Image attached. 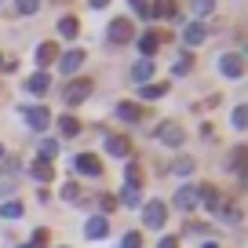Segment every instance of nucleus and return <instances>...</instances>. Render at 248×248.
<instances>
[{
	"label": "nucleus",
	"mask_w": 248,
	"mask_h": 248,
	"mask_svg": "<svg viewBox=\"0 0 248 248\" xmlns=\"http://www.w3.org/2000/svg\"><path fill=\"white\" fill-rule=\"evenodd\" d=\"M157 139H161L164 146H183L186 132H183V124H179V121H161V128H157Z\"/></svg>",
	"instance_id": "f257e3e1"
},
{
	"label": "nucleus",
	"mask_w": 248,
	"mask_h": 248,
	"mask_svg": "<svg viewBox=\"0 0 248 248\" xmlns=\"http://www.w3.org/2000/svg\"><path fill=\"white\" fill-rule=\"evenodd\" d=\"M18 113H22L26 124H30V128H37V132H44L47 124H51V113H47V106H18Z\"/></svg>",
	"instance_id": "f03ea898"
},
{
	"label": "nucleus",
	"mask_w": 248,
	"mask_h": 248,
	"mask_svg": "<svg viewBox=\"0 0 248 248\" xmlns=\"http://www.w3.org/2000/svg\"><path fill=\"white\" fill-rule=\"evenodd\" d=\"M88 95H92V80H70L66 92H62V99H66V106H80Z\"/></svg>",
	"instance_id": "7ed1b4c3"
},
{
	"label": "nucleus",
	"mask_w": 248,
	"mask_h": 248,
	"mask_svg": "<svg viewBox=\"0 0 248 248\" xmlns=\"http://www.w3.org/2000/svg\"><path fill=\"white\" fill-rule=\"evenodd\" d=\"M164 219H168V208H164L161 201H150L146 208H142V223H146L150 230H161V226H164Z\"/></svg>",
	"instance_id": "20e7f679"
},
{
	"label": "nucleus",
	"mask_w": 248,
	"mask_h": 248,
	"mask_svg": "<svg viewBox=\"0 0 248 248\" xmlns=\"http://www.w3.org/2000/svg\"><path fill=\"white\" fill-rule=\"evenodd\" d=\"M171 201H175V208H183V212H194L197 204H201V201H197V190H194V186H179Z\"/></svg>",
	"instance_id": "39448f33"
},
{
	"label": "nucleus",
	"mask_w": 248,
	"mask_h": 248,
	"mask_svg": "<svg viewBox=\"0 0 248 248\" xmlns=\"http://www.w3.org/2000/svg\"><path fill=\"white\" fill-rule=\"evenodd\" d=\"M106 233H109V223H106V216H92V219L84 223V237H88V241H102Z\"/></svg>",
	"instance_id": "423d86ee"
},
{
	"label": "nucleus",
	"mask_w": 248,
	"mask_h": 248,
	"mask_svg": "<svg viewBox=\"0 0 248 248\" xmlns=\"http://www.w3.org/2000/svg\"><path fill=\"white\" fill-rule=\"evenodd\" d=\"M219 73L241 77V73H245V59H241V55H223V59H219Z\"/></svg>",
	"instance_id": "0eeeda50"
},
{
	"label": "nucleus",
	"mask_w": 248,
	"mask_h": 248,
	"mask_svg": "<svg viewBox=\"0 0 248 248\" xmlns=\"http://www.w3.org/2000/svg\"><path fill=\"white\" fill-rule=\"evenodd\" d=\"M109 40H113V44L132 40V22H128V18H113V22H109Z\"/></svg>",
	"instance_id": "6e6552de"
},
{
	"label": "nucleus",
	"mask_w": 248,
	"mask_h": 248,
	"mask_svg": "<svg viewBox=\"0 0 248 248\" xmlns=\"http://www.w3.org/2000/svg\"><path fill=\"white\" fill-rule=\"evenodd\" d=\"M80 62H84V51H80V47H73V51H66V55L59 59V70H62V73H77Z\"/></svg>",
	"instance_id": "1a4fd4ad"
},
{
	"label": "nucleus",
	"mask_w": 248,
	"mask_h": 248,
	"mask_svg": "<svg viewBox=\"0 0 248 248\" xmlns=\"http://www.w3.org/2000/svg\"><path fill=\"white\" fill-rule=\"evenodd\" d=\"M47 88H51V77H47L44 70L33 73V77L26 80V92H30V95H47Z\"/></svg>",
	"instance_id": "9d476101"
},
{
	"label": "nucleus",
	"mask_w": 248,
	"mask_h": 248,
	"mask_svg": "<svg viewBox=\"0 0 248 248\" xmlns=\"http://www.w3.org/2000/svg\"><path fill=\"white\" fill-rule=\"evenodd\" d=\"M73 168H77V171H84V175H99V171H102V164H99V157L80 154L77 161H73Z\"/></svg>",
	"instance_id": "9b49d317"
},
{
	"label": "nucleus",
	"mask_w": 248,
	"mask_h": 248,
	"mask_svg": "<svg viewBox=\"0 0 248 248\" xmlns=\"http://www.w3.org/2000/svg\"><path fill=\"white\" fill-rule=\"evenodd\" d=\"M106 150H109L113 157H128V154H132V142L124 139V135H109V139H106Z\"/></svg>",
	"instance_id": "f8f14e48"
},
{
	"label": "nucleus",
	"mask_w": 248,
	"mask_h": 248,
	"mask_svg": "<svg viewBox=\"0 0 248 248\" xmlns=\"http://www.w3.org/2000/svg\"><path fill=\"white\" fill-rule=\"evenodd\" d=\"M204 37H208V30H204L201 22H190V26L183 30V40H186V44H201Z\"/></svg>",
	"instance_id": "ddd939ff"
},
{
	"label": "nucleus",
	"mask_w": 248,
	"mask_h": 248,
	"mask_svg": "<svg viewBox=\"0 0 248 248\" xmlns=\"http://www.w3.org/2000/svg\"><path fill=\"white\" fill-rule=\"evenodd\" d=\"M197 201H204L212 212H216L219 204H223V197H219V190H216V186H204V190H197Z\"/></svg>",
	"instance_id": "4468645a"
},
{
	"label": "nucleus",
	"mask_w": 248,
	"mask_h": 248,
	"mask_svg": "<svg viewBox=\"0 0 248 248\" xmlns=\"http://www.w3.org/2000/svg\"><path fill=\"white\" fill-rule=\"evenodd\" d=\"M150 77H154V62H150V59H142L139 66L132 70V80H135V84H146Z\"/></svg>",
	"instance_id": "2eb2a0df"
},
{
	"label": "nucleus",
	"mask_w": 248,
	"mask_h": 248,
	"mask_svg": "<svg viewBox=\"0 0 248 248\" xmlns=\"http://www.w3.org/2000/svg\"><path fill=\"white\" fill-rule=\"evenodd\" d=\"M117 117H121V121H139L142 117V106H135V102H121V106H117Z\"/></svg>",
	"instance_id": "dca6fc26"
},
{
	"label": "nucleus",
	"mask_w": 248,
	"mask_h": 248,
	"mask_svg": "<svg viewBox=\"0 0 248 248\" xmlns=\"http://www.w3.org/2000/svg\"><path fill=\"white\" fill-rule=\"evenodd\" d=\"M59 33H62L66 40H73V37L80 33V22H77V18H70V15H66V18H59Z\"/></svg>",
	"instance_id": "f3484780"
},
{
	"label": "nucleus",
	"mask_w": 248,
	"mask_h": 248,
	"mask_svg": "<svg viewBox=\"0 0 248 248\" xmlns=\"http://www.w3.org/2000/svg\"><path fill=\"white\" fill-rule=\"evenodd\" d=\"M55 59H59V47H55V44H40V47H37V62H40V70H44L47 62H55Z\"/></svg>",
	"instance_id": "a211bd4d"
},
{
	"label": "nucleus",
	"mask_w": 248,
	"mask_h": 248,
	"mask_svg": "<svg viewBox=\"0 0 248 248\" xmlns=\"http://www.w3.org/2000/svg\"><path fill=\"white\" fill-rule=\"evenodd\" d=\"M157 47H161V37H157V33H142L139 37V51L142 55H154Z\"/></svg>",
	"instance_id": "6ab92c4d"
},
{
	"label": "nucleus",
	"mask_w": 248,
	"mask_h": 248,
	"mask_svg": "<svg viewBox=\"0 0 248 248\" xmlns=\"http://www.w3.org/2000/svg\"><path fill=\"white\" fill-rule=\"evenodd\" d=\"M139 95H142L146 102H154V99H164V95H168V84H146Z\"/></svg>",
	"instance_id": "aec40b11"
},
{
	"label": "nucleus",
	"mask_w": 248,
	"mask_h": 248,
	"mask_svg": "<svg viewBox=\"0 0 248 248\" xmlns=\"http://www.w3.org/2000/svg\"><path fill=\"white\" fill-rule=\"evenodd\" d=\"M150 15H161V18H175V0H157V8H150Z\"/></svg>",
	"instance_id": "412c9836"
},
{
	"label": "nucleus",
	"mask_w": 248,
	"mask_h": 248,
	"mask_svg": "<svg viewBox=\"0 0 248 248\" xmlns=\"http://www.w3.org/2000/svg\"><path fill=\"white\" fill-rule=\"evenodd\" d=\"M121 201L128 204V208H135V204L142 201V194H139V186H124V190H121Z\"/></svg>",
	"instance_id": "4be33fe9"
},
{
	"label": "nucleus",
	"mask_w": 248,
	"mask_h": 248,
	"mask_svg": "<svg viewBox=\"0 0 248 248\" xmlns=\"http://www.w3.org/2000/svg\"><path fill=\"white\" fill-rule=\"evenodd\" d=\"M37 154H40V161H51V157L59 154V142H55V139H44V142L37 146Z\"/></svg>",
	"instance_id": "5701e85b"
},
{
	"label": "nucleus",
	"mask_w": 248,
	"mask_h": 248,
	"mask_svg": "<svg viewBox=\"0 0 248 248\" xmlns=\"http://www.w3.org/2000/svg\"><path fill=\"white\" fill-rule=\"evenodd\" d=\"M33 179H40V183H47V179H55L51 164H47V161H37V164H33Z\"/></svg>",
	"instance_id": "b1692460"
},
{
	"label": "nucleus",
	"mask_w": 248,
	"mask_h": 248,
	"mask_svg": "<svg viewBox=\"0 0 248 248\" xmlns=\"http://www.w3.org/2000/svg\"><path fill=\"white\" fill-rule=\"evenodd\" d=\"M59 128H62V135H66V139H73V135L80 132V124H77V117H62V121H59Z\"/></svg>",
	"instance_id": "393cba45"
},
{
	"label": "nucleus",
	"mask_w": 248,
	"mask_h": 248,
	"mask_svg": "<svg viewBox=\"0 0 248 248\" xmlns=\"http://www.w3.org/2000/svg\"><path fill=\"white\" fill-rule=\"evenodd\" d=\"M0 216H4V219H18V216H22V204H18V201L0 204Z\"/></svg>",
	"instance_id": "a878e982"
},
{
	"label": "nucleus",
	"mask_w": 248,
	"mask_h": 248,
	"mask_svg": "<svg viewBox=\"0 0 248 248\" xmlns=\"http://www.w3.org/2000/svg\"><path fill=\"white\" fill-rule=\"evenodd\" d=\"M124 179H128V186H139L142 183V168H139V164H128V171H124Z\"/></svg>",
	"instance_id": "bb28decb"
},
{
	"label": "nucleus",
	"mask_w": 248,
	"mask_h": 248,
	"mask_svg": "<svg viewBox=\"0 0 248 248\" xmlns=\"http://www.w3.org/2000/svg\"><path fill=\"white\" fill-rule=\"evenodd\" d=\"M216 216H223L226 223H241V212L233 208V204H223V208H216Z\"/></svg>",
	"instance_id": "cd10ccee"
},
{
	"label": "nucleus",
	"mask_w": 248,
	"mask_h": 248,
	"mask_svg": "<svg viewBox=\"0 0 248 248\" xmlns=\"http://www.w3.org/2000/svg\"><path fill=\"white\" fill-rule=\"evenodd\" d=\"M212 8H216V0H190V11H194V15H208Z\"/></svg>",
	"instance_id": "c85d7f7f"
},
{
	"label": "nucleus",
	"mask_w": 248,
	"mask_h": 248,
	"mask_svg": "<svg viewBox=\"0 0 248 248\" xmlns=\"http://www.w3.org/2000/svg\"><path fill=\"white\" fill-rule=\"evenodd\" d=\"M121 248H142V237L135 230H128V233H124V241H121Z\"/></svg>",
	"instance_id": "c756f323"
},
{
	"label": "nucleus",
	"mask_w": 248,
	"mask_h": 248,
	"mask_svg": "<svg viewBox=\"0 0 248 248\" xmlns=\"http://www.w3.org/2000/svg\"><path fill=\"white\" fill-rule=\"evenodd\" d=\"M245 124H248V109L237 106V109H233V128H245Z\"/></svg>",
	"instance_id": "7c9ffc66"
},
{
	"label": "nucleus",
	"mask_w": 248,
	"mask_h": 248,
	"mask_svg": "<svg viewBox=\"0 0 248 248\" xmlns=\"http://www.w3.org/2000/svg\"><path fill=\"white\" fill-rule=\"evenodd\" d=\"M190 66H194V59H186V55H183V59L175 62V70H171V73H175V77H183V73L190 70Z\"/></svg>",
	"instance_id": "2f4dec72"
},
{
	"label": "nucleus",
	"mask_w": 248,
	"mask_h": 248,
	"mask_svg": "<svg viewBox=\"0 0 248 248\" xmlns=\"http://www.w3.org/2000/svg\"><path fill=\"white\" fill-rule=\"evenodd\" d=\"M37 4H40V0H18V11H22V15H33Z\"/></svg>",
	"instance_id": "473e14b6"
},
{
	"label": "nucleus",
	"mask_w": 248,
	"mask_h": 248,
	"mask_svg": "<svg viewBox=\"0 0 248 248\" xmlns=\"http://www.w3.org/2000/svg\"><path fill=\"white\" fill-rule=\"evenodd\" d=\"M47 245V230H37V233H33V245L30 248H44Z\"/></svg>",
	"instance_id": "72a5a7b5"
},
{
	"label": "nucleus",
	"mask_w": 248,
	"mask_h": 248,
	"mask_svg": "<svg viewBox=\"0 0 248 248\" xmlns=\"http://www.w3.org/2000/svg\"><path fill=\"white\" fill-rule=\"evenodd\" d=\"M175 171H179V175H186V171H194V161H186V157H183V161H175Z\"/></svg>",
	"instance_id": "f704fd0d"
},
{
	"label": "nucleus",
	"mask_w": 248,
	"mask_h": 248,
	"mask_svg": "<svg viewBox=\"0 0 248 248\" xmlns=\"http://www.w3.org/2000/svg\"><path fill=\"white\" fill-rule=\"evenodd\" d=\"M80 194V190H77V186H73V183H66V186H62V197H66V201H73V197H77Z\"/></svg>",
	"instance_id": "c9c22d12"
},
{
	"label": "nucleus",
	"mask_w": 248,
	"mask_h": 248,
	"mask_svg": "<svg viewBox=\"0 0 248 248\" xmlns=\"http://www.w3.org/2000/svg\"><path fill=\"white\" fill-rule=\"evenodd\" d=\"M113 204H117V197H109V194L102 197V212H113Z\"/></svg>",
	"instance_id": "e433bc0d"
},
{
	"label": "nucleus",
	"mask_w": 248,
	"mask_h": 248,
	"mask_svg": "<svg viewBox=\"0 0 248 248\" xmlns=\"http://www.w3.org/2000/svg\"><path fill=\"white\" fill-rule=\"evenodd\" d=\"M161 248H179V245H175V237H161Z\"/></svg>",
	"instance_id": "4c0bfd02"
},
{
	"label": "nucleus",
	"mask_w": 248,
	"mask_h": 248,
	"mask_svg": "<svg viewBox=\"0 0 248 248\" xmlns=\"http://www.w3.org/2000/svg\"><path fill=\"white\" fill-rule=\"evenodd\" d=\"M128 4H132L135 11H146V0H128Z\"/></svg>",
	"instance_id": "58836bf2"
},
{
	"label": "nucleus",
	"mask_w": 248,
	"mask_h": 248,
	"mask_svg": "<svg viewBox=\"0 0 248 248\" xmlns=\"http://www.w3.org/2000/svg\"><path fill=\"white\" fill-rule=\"evenodd\" d=\"M106 4H109V0H92V8H95V11H102Z\"/></svg>",
	"instance_id": "ea45409f"
},
{
	"label": "nucleus",
	"mask_w": 248,
	"mask_h": 248,
	"mask_svg": "<svg viewBox=\"0 0 248 248\" xmlns=\"http://www.w3.org/2000/svg\"><path fill=\"white\" fill-rule=\"evenodd\" d=\"M0 161H4V146H0Z\"/></svg>",
	"instance_id": "a19ab883"
},
{
	"label": "nucleus",
	"mask_w": 248,
	"mask_h": 248,
	"mask_svg": "<svg viewBox=\"0 0 248 248\" xmlns=\"http://www.w3.org/2000/svg\"><path fill=\"white\" fill-rule=\"evenodd\" d=\"M204 248H219V245H204Z\"/></svg>",
	"instance_id": "79ce46f5"
},
{
	"label": "nucleus",
	"mask_w": 248,
	"mask_h": 248,
	"mask_svg": "<svg viewBox=\"0 0 248 248\" xmlns=\"http://www.w3.org/2000/svg\"><path fill=\"white\" fill-rule=\"evenodd\" d=\"M18 248H30V245H18Z\"/></svg>",
	"instance_id": "37998d69"
},
{
	"label": "nucleus",
	"mask_w": 248,
	"mask_h": 248,
	"mask_svg": "<svg viewBox=\"0 0 248 248\" xmlns=\"http://www.w3.org/2000/svg\"><path fill=\"white\" fill-rule=\"evenodd\" d=\"M0 62H4V59H0Z\"/></svg>",
	"instance_id": "c03bdc74"
}]
</instances>
